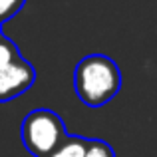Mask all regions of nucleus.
<instances>
[{
	"instance_id": "1",
	"label": "nucleus",
	"mask_w": 157,
	"mask_h": 157,
	"mask_svg": "<svg viewBox=\"0 0 157 157\" xmlns=\"http://www.w3.org/2000/svg\"><path fill=\"white\" fill-rule=\"evenodd\" d=\"M121 88L119 66L104 54H90L74 70V90L82 104L101 107L117 96Z\"/></svg>"
},
{
	"instance_id": "2",
	"label": "nucleus",
	"mask_w": 157,
	"mask_h": 157,
	"mask_svg": "<svg viewBox=\"0 0 157 157\" xmlns=\"http://www.w3.org/2000/svg\"><path fill=\"white\" fill-rule=\"evenodd\" d=\"M66 137L64 121L52 109H34L22 121V143L34 157H48Z\"/></svg>"
},
{
	"instance_id": "3",
	"label": "nucleus",
	"mask_w": 157,
	"mask_h": 157,
	"mask_svg": "<svg viewBox=\"0 0 157 157\" xmlns=\"http://www.w3.org/2000/svg\"><path fill=\"white\" fill-rule=\"evenodd\" d=\"M34 82H36L34 66L28 60H24L22 56L12 62L0 64V104L22 96L24 92H28L34 86Z\"/></svg>"
},
{
	"instance_id": "4",
	"label": "nucleus",
	"mask_w": 157,
	"mask_h": 157,
	"mask_svg": "<svg viewBox=\"0 0 157 157\" xmlns=\"http://www.w3.org/2000/svg\"><path fill=\"white\" fill-rule=\"evenodd\" d=\"M88 139L80 135H68L48 157H86Z\"/></svg>"
},
{
	"instance_id": "5",
	"label": "nucleus",
	"mask_w": 157,
	"mask_h": 157,
	"mask_svg": "<svg viewBox=\"0 0 157 157\" xmlns=\"http://www.w3.org/2000/svg\"><path fill=\"white\" fill-rule=\"evenodd\" d=\"M86 157H115V153L109 143L101 141V139H88Z\"/></svg>"
},
{
	"instance_id": "6",
	"label": "nucleus",
	"mask_w": 157,
	"mask_h": 157,
	"mask_svg": "<svg viewBox=\"0 0 157 157\" xmlns=\"http://www.w3.org/2000/svg\"><path fill=\"white\" fill-rule=\"evenodd\" d=\"M24 4H26V0H0V24L14 18L22 10Z\"/></svg>"
},
{
	"instance_id": "7",
	"label": "nucleus",
	"mask_w": 157,
	"mask_h": 157,
	"mask_svg": "<svg viewBox=\"0 0 157 157\" xmlns=\"http://www.w3.org/2000/svg\"><path fill=\"white\" fill-rule=\"evenodd\" d=\"M20 56H22V54H20L18 46H16L10 38H6V36L0 34V64L12 62V60H16V58H20Z\"/></svg>"
},
{
	"instance_id": "8",
	"label": "nucleus",
	"mask_w": 157,
	"mask_h": 157,
	"mask_svg": "<svg viewBox=\"0 0 157 157\" xmlns=\"http://www.w3.org/2000/svg\"><path fill=\"white\" fill-rule=\"evenodd\" d=\"M0 28H2V24H0ZM0 34H2V32H0Z\"/></svg>"
}]
</instances>
